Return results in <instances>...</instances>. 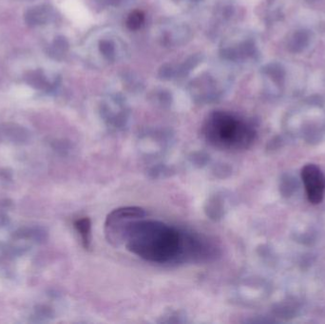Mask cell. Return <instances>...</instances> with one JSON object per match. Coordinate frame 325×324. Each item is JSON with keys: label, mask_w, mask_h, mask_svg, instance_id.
<instances>
[{"label": "cell", "mask_w": 325, "mask_h": 324, "mask_svg": "<svg viewBox=\"0 0 325 324\" xmlns=\"http://www.w3.org/2000/svg\"><path fill=\"white\" fill-rule=\"evenodd\" d=\"M67 48H68L67 41L62 37H57L54 41L53 45L49 48L47 52H48L49 56H51L54 58H57L67 50Z\"/></svg>", "instance_id": "cell-10"}, {"label": "cell", "mask_w": 325, "mask_h": 324, "mask_svg": "<svg viewBox=\"0 0 325 324\" xmlns=\"http://www.w3.org/2000/svg\"><path fill=\"white\" fill-rule=\"evenodd\" d=\"M146 217L143 208L138 206H124L112 210L105 221V236L107 241L113 245L124 244L127 230L134 221Z\"/></svg>", "instance_id": "cell-3"}, {"label": "cell", "mask_w": 325, "mask_h": 324, "mask_svg": "<svg viewBox=\"0 0 325 324\" xmlns=\"http://www.w3.org/2000/svg\"><path fill=\"white\" fill-rule=\"evenodd\" d=\"M25 82L30 87L47 92H52L56 87V83H50L41 69L29 71L25 76Z\"/></svg>", "instance_id": "cell-7"}, {"label": "cell", "mask_w": 325, "mask_h": 324, "mask_svg": "<svg viewBox=\"0 0 325 324\" xmlns=\"http://www.w3.org/2000/svg\"><path fill=\"white\" fill-rule=\"evenodd\" d=\"M16 240H32L36 243L44 242L47 238L46 230L42 227H24L17 230L14 234Z\"/></svg>", "instance_id": "cell-8"}, {"label": "cell", "mask_w": 325, "mask_h": 324, "mask_svg": "<svg viewBox=\"0 0 325 324\" xmlns=\"http://www.w3.org/2000/svg\"><path fill=\"white\" fill-rule=\"evenodd\" d=\"M124 245L130 253L152 263L207 261L217 254L206 238L146 217L132 223Z\"/></svg>", "instance_id": "cell-1"}, {"label": "cell", "mask_w": 325, "mask_h": 324, "mask_svg": "<svg viewBox=\"0 0 325 324\" xmlns=\"http://www.w3.org/2000/svg\"><path fill=\"white\" fill-rule=\"evenodd\" d=\"M203 134L211 147L223 151L247 150L255 139L252 127L226 112L211 114L204 125Z\"/></svg>", "instance_id": "cell-2"}, {"label": "cell", "mask_w": 325, "mask_h": 324, "mask_svg": "<svg viewBox=\"0 0 325 324\" xmlns=\"http://www.w3.org/2000/svg\"><path fill=\"white\" fill-rule=\"evenodd\" d=\"M301 179L310 203L319 204L325 191V176L321 169L313 164L306 165L301 170Z\"/></svg>", "instance_id": "cell-4"}, {"label": "cell", "mask_w": 325, "mask_h": 324, "mask_svg": "<svg viewBox=\"0 0 325 324\" xmlns=\"http://www.w3.org/2000/svg\"><path fill=\"white\" fill-rule=\"evenodd\" d=\"M9 218L6 215L0 214V226L5 225L6 223H8Z\"/></svg>", "instance_id": "cell-13"}, {"label": "cell", "mask_w": 325, "mask_h": 324, "mask_svg": "<svg viewBox=\"0 0 325 324\" xmlns=\"http://www.w3.org/2000/svg\"><path fill=\"white\" fill-rule=\"evenodd\" d=\"M30 131L15 123H3L0 125V143L24 145L30 140Z\"/></svg>", "instance_id": "cell-5"}, {"label": "cell", "mask_w": 325, "mask_h": 324, "mask_svg": "<svg viewBox=\"0 0 325 324\" xmlns=\"http://www.w3.org/2000/svg\"><path fill=\"white\" fill-rule=\"evenodd\" d=\"M35 316H38V318L45 319L47 317L52 316V311L50 309L45 307V306H38L35 309Z\"/></svg>", "instance_id": "cell-11"}, {"label": "cell", "mask_w": 325, "mask_h": 324, "mask_svg": "<svg viewBox=\"0 0 325 324\" xmlns=\"http://www.w3.org/2000/svg\"><path fill=\"white\" fill-rule=\"evenodd\" d=\"M52 16V8L48 5H40L28 10L25 14V22L30 27L47 23Z\"/></svg>", "instance_id": "cell-6"}, {"label": "cell", "mask_w": 325, "mask_h": 324, "mask_svg": "<svg viewBox=\"0 0 325 324\" xmlns=\"http://www.w3.org/2000/svg\"><path fill=\"white\" fill-rule=\"evenodd\" d=\"M142 16L139 14V13H135L132 16L129 17V20H128V24L129 26L132 28V29H135L137 27H139L141 23H142Z\"/></svg>", "instance_id": "cell-12"}, {"label": "cell", "mask_w": 325, "mask_h": 324, "mask_svg": "<svg viewBox=\"0 0 325 324\" xmlns=\"http://www.w3.org/2000/svg\"><path fill=\"white\" fill-rule=\"evenodd\" d=\"M74 227L82 240L85 248H88L91 243V222L88 218H81L74 222Z\"/></svg>", "instance_id": "cell-9"}]
</instances>
